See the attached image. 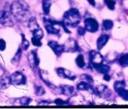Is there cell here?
<instances>
[{
  "label": "cell",
  "instance_id": "obj_24",
  "mask_svg": "<svg viewBox=\"0 0 128 109\" xmlns=\"http://www.w3.org/2000/svg\"><path fill=\"white\" fill-rule=\"evenodd\" d=\"M22 50L21 49V48H19L18 49V50L16 51V54H14V57L12 58V63L13 64H16L18 63V62L20 61L21 59V57H22Z\"/></svg>",
  "mask_w": 128,
  "mask_h": 109
},
{
  "label": "cell",
  "instance_id": "obj_15",
  "mask_svg": "<svg viewBox=\"0 0 128 109\" xmlns=\"http://www.w3.org/2000/svg\"><path fill=\"white\" fill-rule=\"evenodd\" d=\"M77 88L80 91H88L91 93H95V89L90 85V83L84 81L78 82L77 85Z\"/></svg>",
  "mask_w": 128,
  "mask_h": 109
},
{
  "label": "cell",
  "instance_id": "obj_37",
  "mask_svg": "<svg viewBox=\"0 0 128 109\" xmlns=\"http://www.w3.org/2000/svg\"><path fill=\"white\" fill-rule=\"evenodd\" d=\"M50 101H42L41 102H40L38 103V105H47L48 104H50Z\"/></svg>",
  "mask_w": 128,
  "mask_h": 109
},
{
  "label": "cell",
  "instance_id": "obj_13",
  "mask_svg": "<svg viewBox=\"0 0 128 109\" xmlns=\"http://www.w3.org/2000/svg\"><path fill=\"white\" fill-rule=\"evenodd\" d=\"M56 73L60 77L69 80H75L76 78V75H73L71 71L65 69L64 68H58L56 69Z\"/></svg>",
  "mask_w": 128,
  "mask_h": 109
},
{
  "label": "cell",
  "instance_id": "obj_6",
  "mask_svg": "<svg viewBox=\"0 0 128 109\" xmlns=\"http://www.w3.org/2000/svg\"><path fill=\"white\" fill-rule=\"evenodd\" d=\"M12 84L14 85H24L26 83V78L21 72L16 71L11 75Z\"/></svg>",
  "mask_w": 128,
  "mask_h": 109
},
{
  "label": "cell",
  "instance_id": "obj_25",
  "mask_svg": "<svg viewBox=\"0 0 128 109\" xmlns=\"http://www.w3.org/2000/svg\"><path fill=\"white\" fill-rule=\"evenodd\" d=\"M22 47L23 50H26L30 47V42L26 39L25 35L23 33H22Z\"/></svg>",
  "mask_w": 128,
  "mask_h": 109
},
{
  "label": "cell",
  "instance_id": "obj_26",
  "mask_svg": "<svg viewBox=\"0 0 128 109\" xmlns=\"http://www.w3.org/2000/svg\"><path fill=\"white\" fill-rule=\"evenodd\" d=\"M125 86L126 82L124 80H122V81H116L114 84V88L116 92L118 90H120V89L125 88Z\"/></svg>",
  "mask_w": 128,
  "mask_h": 109
},
{
  "label": "cell",
  "instance_id": "obj_16",
  "mask_svg": "<svg viewBox=\"0 0 128 109\" xmlns=\"http://www.w3.org/2000/svg\"><path fill=\"white\" fill-rule=\"evenodd\" d=\"M95 70L98 71L99 73L102 74V75H106L108 74V73L110 71V66L106 64H104L103 63L100 64H96V65L92 66Z\"/></svg>",
  "mask_w": 128,
  "mask_h": 109
},
{
  "label": "cell",
  "instance_id": "obj_28",
  "mask_svg": "<svg viewBox=\"0 0 128 109\" xmlns=\"http://www.w3.org/2000/svg\"><path fill=\"white\" fill-rule=\"evenodd\" d=\"M18 101L22 105H28L32 101V98L26 97V96H24V97L20 98Z\"/></svg>",
  "mask_w": 128,
  "mask_h": 109
},
{
  "label": "cell",
  "instance_id": "obj_30",
  "mask_svg": "<svg viewBox=\"0 0 128 109\" xmlns=\"http://www.w3.org/2000/svg\"><path fill=\"white\" fill-rule=\"evenodd\" d=\"M32 42L33 45L36 47H41L42 45L41 40L36 37H34L32 38Z\"/></svg>",
  "mask_w": 128,
  "mask_h": 109
},
{
  "label": "cell",
  "instance_id": "obj_23",
  "mask_svg": "<svg viewBox=\"0 0 128 109\" xmlns=\"http://www.w3.org/2000/svg\"><path fill=\"white\" fill-rule=\"evenodd\" d=\"M119 64L122 67L128 66V54H122L119 58Z\"/></svg>",
  "mask_w": 128,
  "mask_h": 109
},
{
  "label": "cell",
  "instance_id": "obj_2",
  "mask_svg": "<svg viewBox=\"0 0 128 109\" xmlns=\"http://www.w3.org/2000/svg\"><path fill=\"white\" fill-rule=\"evenodd\" d=\"M81 20L80 12L77 8H72L64 13L63 15V23L67 27H76Z\"/></svg>",
  "mask_w": 128,
  "mask_h": 109
},
{
  "label": "cell",
  "instance_id": "obj_12",
  "mask_svg": "<svg viewBox=\"0 0 128 109\" xmlns=\"http://www.w3.org/2000/svg\"><path fill=\"white\" fill-rule=\"evenodd\" d=\"M48 45L52 49L56 56H60L64 52H65L64 45H60L57 42L51 40L48 43Z\"/></svg>",
  "mask_w": 128,
  "mask_h": 109
},
{
  "label": "cell",
  "instance_id": "obj_19",
  "mask_svg": "<svg viewBox=\"0 0 128 109\" xmlns=\"http://www.w3.org/2000/svg\"><path fill=\"white\" fill-rule=\"evenodd\" d=\"M52 6V0H43L42 8L44 13L45 15H48L50 13V8Z\"/></svg>",
  "mask_w": 128,
  "mask_h": 109
},
{
  "label": "cell",
  "instance_id": "obj_10",
  "mask_svg": "<svg viewBox=\"0 0 128 109\" xmlns=\"http://www.w3.org/2000/svg\"><path fill=\"white\" fill-rule=\"evenodd\" d=\"M65 47V51L70 52H76L79 51L80 47L76 40L70 38L66 41V44H64Z\"/></svg>",
  "mask_w": 128,
  "mask_h": 109
},
{
  "label": "cell",
  "instance_id": "obj_36",
  "mask_svg": "<svg viewBox=\"0 0 128 109\" xmlns=\"http://www.w3.org/2000/svg\"><path fill=\"white\" fill-rule=\"evenodd\" d=\"M87 2L92 7H95L96 6V2H95V0H87Z\"/></svg>",
  "mask_w": 128,
  "mask_h": 109
},
{
  "label": "cell",
  "instance_id": "obj_1",
  "mask_svg": "<svg viewBox=\"0 0 128 109\" xmlns=\"http://www.w3.org/2000/svg\"><path fill=\"white\" fill-rule=\"evenodd\" d=\"M10 10L11 14L19 22H25L30 19V7L23 0H15L12 2Z\"/></svg>",
  "mask_w": 128,
  "mask_h": 109
},
{
  "label": "cell",
  "instance_id": "obj_7",
  "mask_svg": "<svg viewBox=\"0 0 128 109\" xmlns=\"http://www.w3.org/2000/svg\"><path fill=\"white\" fill-rule=\"evenodd\" d=\"M85 28L86 30L91 33H95L98 31L99 27V23L93 18H87L85 20Z\"/></svg>",
  "mask_w": 128,
  "mask_h": 109
},
{
  "label": "cell",
  "instance_id": "obj_14",
  "mask_svg": "<svg viewBox=\"0 0 128 109\" xmlns=\"http://www.w3.org/2000/svg\"><path fill=\"white\" fill-rule=\"evenodd\" d=\"M0 85L3 90L8 88L12 85L11 76H10L7 73H4L0 78Z\"/></svg>",
  "mask_w": 128,
  "mask_h": 109
},
{
  "label": "cell",
  "instance_id": "obj_29",
  "mask_svg": "<svg viewBox=\"0 0 128 109\" xmlns=\"http://www.w3.org/2000/svg\"><path fill=\"white\" fill-rule=\"evenodd\" d=\"M104 2H105L107 7L110 10H114L115 9L116 2H114V0H104Z\"/></svg>",
  "mask_w": 128,
  "mask_h": 109
},
{
  "label": "cell",
  "instance_id": "obj_5",
  "mask_svg": "<svg viewBox=\"0 0 128 109\" xmlns=\"http://www.w3.org/2000/svg\"><path fill=\"white\" fill-rule=\"evenodd\" d=\"M0 25L4 27H13L14 24L11 17L10 10H4L2 12H0Z\"/></svg>",
  "mask_w": 128,
  "mask_h": 109
},
{
  "label": "cell",
  "instance_id": "obj_3",
  "mask_svg": "<svg viewBox=\"0 0 128 109\" xmlns=\"http://www.w3.org/2000/svg\"><path fill=\"white\" fill-rule=\"evenodd\" d=\"M28 28L34 37H36L40 40L44 37V32L38 23L35 17H32L28 20Z\"/></svg>",
  "mask_w": 128,
  "mask_h": 109
},
{
  "label": "cell",
  "instance_id": "obj_34",
  "mask_svg": "<svg viewBox=\"0 0 128 109\" xmlns=\"http://www.w3.org/2000/svg\"><path fill=\"white\" fill-rule=\"evenodd\" d=\"M83 77H84V78L86 80H87V82L89 83H93V81H94L93 79H92V78L90 76H89V75H84Z\"/></svg>",
  "mask_w": 128,
  "mask_h": 109
},
{
  "label": "cell",
  "instance_id": "obj_35",
  "mask_svg": "<svg viewBox=\"0 0 128 109\" xmlns=\"http://www.w3.org/2000/svg\"><path fill=\"white\" fill-rule=\"evenodd\" d=\"M104 80H105V81H109L110 80V76H109L108 74H106V75H104Z\"/></svg>",
  "mask_w": 128,
  "mask_h": 109
},
{
  "label": "cell",
  "instance_id": "obj_33",
  "mask_svg": "<svg viewBox=\"0 0 128 109\" xmlns=\"http://www.w3.org/2000/svg\"><path fill=\"white\" fill-rule=\"evenodd\" d=\"M86 31H87L86 30V29L85 28H84V27H78V28H77V33H78V34L80 36L84 35Z\"/></svg>",
  "mask_w": 128,
  "mask_h": 109
},
{
  "label": "cell",
  "instance_id": "obj_9",
  "mask_svg": "<svg viewBox=\"0 0 128 109\" xmlns=\"http://www.w3.org/2000/svg\"><path fill=\"white\" fill-rule=\"evenodd\" d=\"M111 93L112 92L110 89L108 88V86L104 85H99L95 89L94 94L103 98H107L109 97Z\"/></svg>",
  "mask_w": 128,
  "mask_h": 109
},
{
  "label": "cell",
  "instance_id": "obj_22",
  "mask_svg": "<svg viewBox=\"0 0 128 109\" xmlns=\"http://www.w3.org/2000/svg\"><path fill=\"white\" fill-rule=\"evenodd\" d=\"M119 96L125 101H128V90H126L125 88L120 89L117 91Z\"/></svg>",
  "mask_w": 128,
  "mask_h": 109
},
{
  "label": "cell",
  "instance_id": "obj_11",
  "mask_svg": "<svg viewBox=\"0 0 128 109\" xmlns=\"http://www.w3.org/2000/svg\"><path fill=\"white\" fill-rule=\"evenodd\" d=\"M90 61L91 65H96V64H100L104 62L103 56L98 52L95 50H91L89 53Z\"/></svg>",
  "mask_w": 128,
  "mask_h": 109
},
{
  "label": "cell",
  "instance_id": "obj_4",
  "mask_svg": "<svg viewBox=\"0 0 128 109\" xmlns=\"http://www.w3.org/2000/svg\"><path fill=\"white\" fill-rule=\"evenodd\" d=\"M44 23L45 25V28L46 29V32L50 34L56 35L60 33V28H56L55 26L61 25L62 22H57V21L53 20L51 19H48V18H44Z\"/></svg>",
  "mask_w": 128,
  "mask_h": 109
},
{
  "label": "cell",
  "instance_id": "obj_32",
  "mask_svg": "<svg viewBox=\"0 0 128 109\" xmlns=\"http://www.w3.org/2000/svg\"><path fill=\"white\" fill-rule=\"evenodd\" d=\"M6 47V44L4 39H0V50L1 51H3L5 50Z\"/></svg>",
  "mask_w": 128,
  "mask_h": 109
},
{
  "label": "cell",
  "instance_id": "obj_27",
  "mask_svg": "<svg viewBox=\"0 0 128 109\" xmlns=\"http://www.w3.org/2000/svg\"><path fill=\"white\" fill-rule=\"evenodd\" d=\"M35 95H36V96H43V95L45 93V91L42 86H35Z\"/></svg>",
  "mask_w": 128,
  "mask_h": 109
},
{
  "label": "cell",
  "instance_id": "obj_8",
  "mask_svg": "<svg viewBox=\"0 0 128 109\" xmlns=\"http://www.w3.org/2000/svg\"><path fill=\"white\" fill-rule=\"evenodd\" d=\"M28 60L30 63L31 68L33 70L36 69L38 66L40 64V59L37 55V50H33L28 54Z\"/></svg>",
  "mask_w": 128,
  "mask_h": 109
},
{
  "label": "cell",
  "instance_id": "obj_21",
  "mask_svg": "<svg viewBox=\"0 0 128 109\" xmlns=\"http://www.w3.org/2000/svg\"><path fill=\"white\" fill-rule=\"evenodd\" d=\"M76 63L77 66L80 68H83L86 65L84 58L82 54H79L76 59Z\"/></svg>",
  "mask_w": 128,
  "mask_h": 109
},
{
  "label": "cell",
  "instance_id": "obj_18",
  "mask_svg": "<svg viewBox=\"0 0 128 109\" xmlns=\"http://www.w3.org/2000/svg\"><path fill=\"white\" fill-rule=\"evenodd\" d=\"M60 93L66 96H70L74 91V88L70 85H62L59 86Z\"/></svg>",
  "mask_w": 128,
  "mask_h": 109
},
{
  "label": "cell",
  "instance_id": "obj_20",
  "mask_svg": "<svg viewBox=\"0 0 128 109\" xmlns=\"http://www.w3.org/2000/svg\"><path fill=\"white\" fill-rule=\"evenodd\" d=\"M114 26V23L110 20H104L102 22V28L104 30H109Z\"/></svg>",
  "mask_w": 128,
  "mask_h": 109
},
{
  "label": "cell",
  "instance_id": "obj_17",
  "mask_svg": "<svg viewBox=\"0 0 128 109\" xmlns=\"http://www.w3.org/2000/svg\"><path fill=\"white\" fill-rule=\"evenodd\" d=\"M109 40V36L106 34H102L98 38L97 40V47L99 50H101L108 42Z\"/></svg>",
  "mask_w": 128,
  "mask_h": 109
},
{
  "label": "cell",
  "instance_id": "obj_31",
  "mask_svg": "<svg viewBox=\"0 0 128 109\" xmlns=\"http://www.w3.org/2000/svg\"><path fill=\"white\" fill-rule=\"evenodd\" d=\"M56 105H68L69 102L68 101H65V100H63L61 98H56V100L54 101Z\"/></svg>",
  "mask_w": 128,
  "mask_h": 109
}]
</instances>
